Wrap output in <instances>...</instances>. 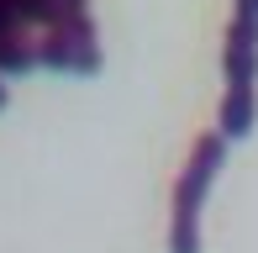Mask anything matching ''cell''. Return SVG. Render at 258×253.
Masks as SVG:
<instances>
[{"label":"cell","mask_w":258,"mask_h":253,"mask_svg":"<svg viewBox=\"0 0 258 253\" xmlns=\"http://www.w3.org/2000/svg\"><path fill=\"white\" fill-rule=\"evenodd\" d=\"M16 11H21V27L42 37V32L63 27V21L90 16V0H16Z\"/></svg>","instance_id":"obj_4"},{"label":"cell","mask_w":258,"mask_h":253,"mask_svg":"<svg viewBox=\"0 0 258 253\" xmlns=\"http://www.w3.org/2000/svg\"><path fill=\"white\" fill-rule=\"evenodd\" d=\"M221 164H227V137L201 132L190 143V158H184L174 195H169V253H201V211H206V195L216 185Z\"/></svg>","instance_id":"obj_2"},{"label":"cell","mask_w":258,"mask_h":253,"mask_svg":"<svg viewBox=\"0 0 258 253\" xmlns=\"http://www.w3.org/2000/svg\"><path fill=\"white\" fill-rule=\"evenodd\" d=\"M6 32H27L21 27V11H16V0H0V37Z\"/></svg>","instance_id":"obj_6"},{"label":"cell","mask_w":258,"mask_h":253,"mask_svg":"<svg viewBox=\"0 0 258 253\" xmlns=\"http://www.w3.org/2000/svg\"><path fill=\"white\" fill-rule=\"evenodd\" d=\"M37 58L42 69L53 74H100V32H95V16H79V21H63V27L42 32L37 37Z\"/></svg>","instance_id":"obj_3"},{"label":"cell","mask_w":258,"mask_h":253,"mask_svg":"<svg viewBox=\"0 0 258 253\" xmlns=\"http://www.w3.org/2000/svg\"><path fill=\"white\" fill-rule=\"evenodd\" d=\"M0 111H6V79H0Z\"/></svg>","instance_id":"obj_7"},{"label":"cell","mask_w":258,"mask_h":253,"mask_svg":"<svg viewBox=\"0 0 258 253\" xmlns=\"http://www.w3.org/2000/svg\"><path fill=\"white\" fill-rule=\"evenodd\" d=\"M221 74H227V95L216 111V132L227 143H242L258 126V0H232Z\"/></svg>","instance_id":"obj_1"},{"label":"cell","mask_w":258,"mask_h":253,"mask_svg":"<svg viewBox=\"0 0 258 253\" xmlns=\"http://www.w3.org/2000/svg\"><path fill=\"white\" fill-rule=\"evenodd\" d=\"M32 69H42L37 32H6V37H0V79H21V74H32Z\"/></svg>","instance_id":"obj_5"}]
</instances>
